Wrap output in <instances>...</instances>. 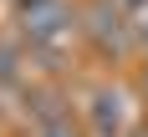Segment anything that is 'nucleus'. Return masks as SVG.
<instances>
[{
    "label": "nucleus",
    "instance_id": "5",
    "mask_svg": "<svg viewBox=\"0 0 148 137\" xmlns=\"http://www.w3.org/2000/svg\"><path fill=\"white\" fill-rule=\"evenodd\" d=\"M36 137H82V132L72 127V117H56V122H41V132H36Z\"/></svg>",
    "mask_w": 148,
    "mask_h": 137
},
{
    "label": "nucleus",
    "instance_id": "3",
    "mask_svg": "<svg viewBox=\"0 0 148 137\" xmlns=\"http://www.w3.org/2000/svg\"><path fill=\"white\" fill-rule=\"evenodd\" d=\"M87 122H92V137H123L128 132V91L97 86L87 97Z\"/></svg>",
    "mask_w": 148,
    "mask_h": 137
},
{
    "label": "nucleus",
    "instance_id": "1",
    "mask_svg": "<svg viewBox=\"0 0 148 137\" xmlns=\"http://www.w3.org/2000/svg\"><path fill=\"white\" fill-rule=\"evenodd\" d=\"M77 15L66 0H15V30L31 46H61L72 36Z\"/></svg>",
    "mask_w": 148,
    "mask_h": 137
},
{
    "label": "nucleus",
    "instance_id": "6",
    "mask_svg": "<svg viewBox=\"0 0 148 137\" xmlns=\"http://www.w3.org/2000/svg\"><path fill=\"white\" fill-rule=\"evenodd\" d=\"M133 36L143 41V51H148V15H143V26H133Z\"/></svg>",
    "mask_w": 148,
    "mask_h": 137
},
{
    "label": "nucleus",
    "instance_id": "8",
    "mask_svg": "<svg viewBox=\"0 0 148 137\" xmlns=\"http://www.w3.org/2000/svg\"><path fill=\"white\" fill-rule=\"evenodd\" d=\"M143 91H148V71H143Z\"/></svg>",
    "mask_w": 148,
    "mask_h": 137
},
{
    "label": "nucleus",
    "instance_id": "2",
    "mask_svg": "<svg viewBox=\"0 0 148 137\" xmlns=\"http://www.w3.org/2000/svg\"><path fill=\"white\" fill-rule=\"evenodd\" d=\"M82 30H87V41L102 56H123L133 46V20H128V10H123L118 0H92L87 10H82Z\"/></svg>",
    "mask_w": 148,
    "mask_h": 137
},
{
    "label": "nucleus",
    "instance_id": "7",
    "mask_svg": "<svg viewBox=\"0 0 148 137\" xmlns=\"http://www.w3.org/2000/svg\"><path fill=\"white\" fill-rule=\"evenodd\" d=\"M118 5H123V10H128V15H133V10H138V5H143V0H118Z\"/></svg>",
    "mask_w": 148,
    "mask_h": 137
},
{
    "label": "nucleus",
    "instance_id": "4",
    "mask_svg": "<svg viewBox=\"0 0 148 137\" xmlns=\"http://www.w3.org/2000/svg\"><path fill=\"white\" fill-rule=\"evenodd\" d=\"M21 81V46L0 41V86H15Z\"/></svg>",
    "mask_w": 148,
    "mask_h": 137
}]
</instances>
